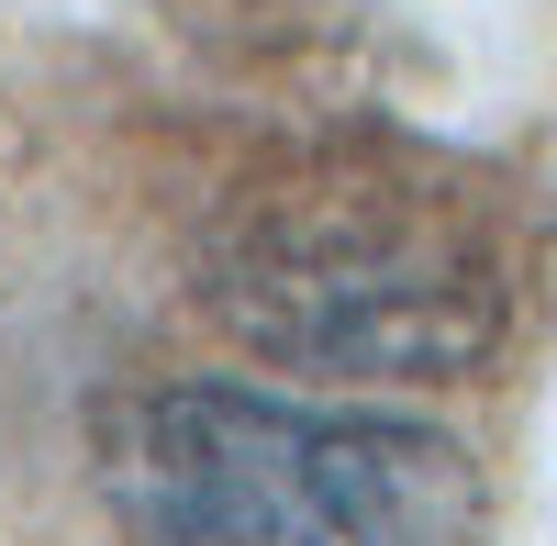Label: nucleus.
Listing matches in <instances>:
<instances>
[{"instance_id":"nucleus-1","label":"nucleus","mask_w":557,"mask_h":546,"mask_svg":"<svg viewBox=\"0 0 557 546\" xmlns=\"http://www.w3.org/2000/svg\"><path fill=\"white\" fill-rule=\"evenodd\" d=\"M212 324L312 380H469L513 335V246L412 167H301L223 212Z\"/></svg>"},{"instance_id":"nucleus-2","label":"nucleus","mask_w":557,"mask_h":546,"mask_svg":"<svg viewBox=\"0 0 557 546\" xmlns=\"http://www.w3.org/2000/svg\"><path fill=\"white\" fill-rule=\"evenodd\" d=\"M101 502L134 546H480L469 446L391 401L168 380L101 424Z\"/></svg>"}]
</instances>
